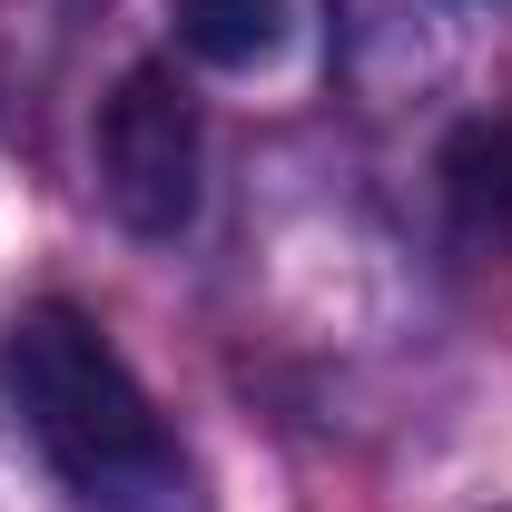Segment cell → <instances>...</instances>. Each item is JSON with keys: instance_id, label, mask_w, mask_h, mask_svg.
<instances>
[{"instance_id": "cell-3", "label": "cell", "mask_w": 512, "mask_h": 512, "mask_svg": "<svg viewBox=\"0 0 512 512\" xmlns=\"http://www.w3.org/2000/svg\"><path fill=\"white\" fill-rule=\"evenodd\" d=\"M444 207L473 247H512V119H473L444 148Z\"/></svg>"}, {"instance_id": "cell-2", "label": "cell", "mask_w": 512, "mask_h": 512, "mask_svg": "<svg viewBox=\"0 0 512 512\" xmlns=\"http://www.w3.org/2000/svg\"><path fill=\"white\" fill-rule=\"evenodd\" d=\"M197 109L168 69H128L99 99V197L128 237H178L197 217Z\"/></svg>"}, {"instance_id": "cell-1", "label": "cell", "mask_w": 512, "mask_h": 512, "mask_svg": "<svg viewBox=\"0 0 512 512\" xmlns=\"http://www.w3.org/2000/svg\"><path fill=\"white\" fill-rule=\"evenodd\" d=\"M0 414L89 512H168L188 493V453L158 424L148 384L79 306H20L0 335Z\"/></svg>"}, {"instance_id": "cell-4", "label": "cell", "mask_w": 512, "mask_h": 512, "mask_svg": "<svg viewBox=\"0 0 512 512\" xmlns=\"http://www.w3.org/2000/svg\"><path fill=\"white\" fill-rule=\"evenodd\" d=\"M168 20H178V50L207 69H256L286 40V0H168Z\"/></svg>"}]
</instances>
